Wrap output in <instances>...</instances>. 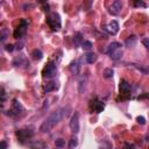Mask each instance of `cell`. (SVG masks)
Returning a JSON list of instances; mask_svg holds the SVG:
<instances>
[{"label": "cell", "instance_id": "obj_1", "mask_svg": "<svg viewBox=\"0 0 149 149\" xmlns=\"http://www.w3.org/2000/svg\"><path fill=\"white\" fill-rule=\"evenodd\" d=\"M64 111H65V108H58V110L51 112L46 118V120L42 122V125L40 126V132L41 133H49L59 121L62 120V118L64 115H67V113Z\"/></svg>", "mask_w": 149, "mask_h": 149}, {"label": "cell", "instance_id": "obj_2", "mask_svg": "<svg viewBox=\"0 0 149 149\" xmlns=\"http://www.w3.org/2000/svg\"><path fill=\"white\" fill-rule=\"evenodd\" d=\"M47 23L49 24V27L52 29V31L57 32L61 29V26H62V22H61V18L57 13H50L47 18Z\"/></svg>", "mask_w": 149, "mask_h": 149}, {"label": "cell", "instance_id": "obj_3", "mask_svg": "<svg viewBox=\"0 0 149 149\" xmlns=\"http://www.w3.org/2000/svg\"><path fill=\"white\" fill-rule=\"evenodd\" d=\"M70 129L73 134H77L79 132V113L78 112H75L70 119Z\"/></svg>", "mask_w": 149, "mask_h": 149}, {"label": "cell", "instance_id": "obj_4", "mask_svg": "<svg viewBox=\"0 0 149 149\" xmlns=\"http://www.w3.org/2000/svg\"><path fill=\"white\" fill-rule=\"evenodd\" d=\"M56 71H57L56 64L54 62H49L46 65V68L43 69V77L44 78H52L56 75Z\"/></svg>", "mask_w": 149, "mask_h": 149}, {"label": "cell", "instance_id": "obj_5", "mask_svg": "<svg viewBox=\"0 0 149 149\" xmlns=\"http://www.w3.org/2000/svg\"><path fill=\"white\" fill-rule=\"evenodd\" d=\"M119 23H118V21H115V20H112L107 26H104L103 27V29L105 32H107L108 34H111V35H116L118 34V32H119Z\"/></svg>", "mask_w": 149, "mask_h": 149}, {"label": "cell", "instance_id": "obj_6", "mask_svg": "<svg viewBox=\"0 0 149 149\" xmlns=\"http://www.w3.org/2000/svg\"><path fill=\"white\" fill-rule=\"evenodd\" d=\"M27 27H28V23L26 20H21L20 24L18 26V28L15 29V32H14V37L15 39H21L26 32H27Z\"/></svg>", "mask_w": 149, "mask_h": 149}, {"label": "cell", "instance_id": "obj_7", "mask_svg": "<svg viewBox=\"0 0 149 149\" xmlns=\"http://www.w3.org/2000/svg\"><path fill=\"white\" fill-rule=\"evenodd\" d=\"M121 10H122L121 1L120 0H114V1L112 3V5H111V7H110V13L112 15H119L120 12H121Z\"/></svg>", "mask_w": 149, "mask_h": 149}, {"label": "cell", "instance_id": "obj_8", "mask_svg": "<svg viewBox=\"0 0 149 149\" xmlns=\"http://www.w3.org/2000/svg\"><path fill=\"white\" fill-rule=\"evenodd\" d=\"M16 136L20 140V142L23 143L24 140H27V139L33 136V132L32 131H28V129H20V131L16 132Z\"/></svg>", "mask_w": 149, "mask_h": 149}, {"label": "cell", "instance_id": "obj_9", "mask_svg": "<svg viewBox=\"0 0 149 149\" xmlns=\"http://www.w3.org/2000/svg\"><path fill=\"white\" fill-rule=\"evenodd\" d=\"M70 71L72 75L75 76H78L79 75V71H80V64H79V61H77V59H75V61H72L70 63V67H69Z\"/></svg>", "mask_w": 149, "mask_h": 149}, {"label": "cell", "instance_id": "obj_10", "mask_svg": "<svg viewBox=\"0 0 149 149\" xmlns=\"http://www.w3.org/2000/svg\"><path fill=\"white\" fill-rule=\"evenodd\" d=\"M11 112H13V114H20V113L23 112V106L21 105L20 101H18L16 99H14L13 100V104H12V111Z\"/></svg>", "mask_w": 149, "mask_h": 149}, {"label": "cell", "instance_id": "obj_11", "mask_svg": "<svg viewBox=\"0 0 149 149\" xmlns=\"http://www.w3.org/2000/svg\"><path fill=\"white\" fill-rule=\"evenodd\" d=\"M119 90H120L121 95H128L131 92V85L126 80H121L120 85H119Z\"/></svg>", "mask_w": 149, "mask_h": 149}, {"label": "cell", "instance_id": "obj_12", "mask_svg": "<svg viewBox=\"0 0 149 149\" xmlns=\"http://www.w3.org/2000/svg\"><path fill=\"white\" fill-rule=\"evenodd\" d=\"M85 59H86V62L88 63V64H93L97 59H98V56H97V54H95V52H87L86 55H85Z\"/></svg>", "mask_w": 149, "mask_h": 149}, {"label": "cell", "instance_id": "obj_13", "mask_svg": "<svg viewBox=\"0 0 149 149\" xmlns=\"http://www.w3.org/2000/svg\"><path fill=\"white\" fill-rule=\"evenodd\" d=\"M121 48V44L119 43V42H112V43H110L108 44V47H107V49H106V52L110 55L111 52H113L114 50H116V49H120Z\"/></svg>", "mask_w": 149, "mask_h": 149}, {"label": "cell", "instance_id": "obj_14", "mask_svg": "<svg viewBox=\"0 0 149 149\" xmlns=\"http://www.w3.org/2000/svg\"><path fill=\"white\" fill-rule=\"evenodd\" d=\"M84 41H83V36H82V34L80 33H76L75 35H73V44H75V48H77V47H79V46H82V43H83Z\"/></svg>", "mask_w": 149, "mask_h": 149}, {"label": "cell", "instance_id": "obj_15", "mask_svg": "<svg viewBox=\"0 0 149 149\" xmlns=\"http://www.w3.org/2000/svg\"><path fill=\"white\" fill-rule=\"evenodd\" d=\"M121 56H122L121 48H120V49H116V50H114L113 52H111V54H110V57L113 59V61H118V59H120V58H121Z\"/></svg>", "mask_w": 149, "mask_h": 149}, {"label": "cell", "instance_id": "obj_16", "mask_svg": "<svg viewBox=\"0 0 149 149\" xmlns=\"http://www.w3.org/2000/svg\"><path fill=\"white\" fill-rule=\"evenodd\" d=\"M22 64H27V61H26V58L23 56H19V57L14 58V61H13L14 67H21Z\"/></svg>", "mask_w": 149, "mask_h": 149}, {"label": "cell", "instance_id": "obj_17", "mask_svg": "<svg viewBox=\"0 0 149 149\" xmlns=\"http://www.w3.org/2000/svg\"><path fill=\"white\" fill-rule=\"evenodd\" d=\"M57 87H58V86L56 85V83H55V82H50V83H48V84L44 86V92H47V93L52 92V91H55V90H56Z\"/></svg>", "mask_w": 149, "mask_h": 149}, {"label": "cell", "instance_id": "obj_18", "mask_svg": "<svg viewBox=\"0 0 149 149\" xmlns=\"http://www.w3.org/2000/svg\"><path fill=\"white\" fill-rule=\"evenodd\" d=\"M78 92L79 93H83L84 90H85V86H86V77H82L79 79V83H78Z\"/></svg>", "mask_w": 149, "mask_h": 149}, {"label": "cell", "instance_id": "obj_19", "mask_svg": "<svg viewBox=\"0 0 149 149\" xmlns=\"http://www.w3.org/2000/svg\"><path fill=\"white\" fill-rule=\"evenodd\" d=\"M32 56L34 59H36V61H41V59L43 58V54L40 49H34L33 52H32Z\"/></svg>", "mask_w": 149, "mask_h": 149}, {"label": "cell", "instance_id": "obj_20", "mask_svg": "<svg viewBox=\"0 0 149 149\" xmlns=\"http://www.w3.org/2000/svg\"><path fill=\"white\" fill-rule=\"evenodd\" d=\"M10 36V31L7 28H3L1 31H0V41L1 42H5V40Z\"/></svg>", "mask_w": 149, "mask_h": 149}, {"label": "cell", "instance_id": "obj_21", "mask_svg": "<svg viewBox=\"0 0 149 149\" xmlns=\"http://www.w3.org/2000/svg\"><path fill=\"white\" fill-rule=\"evenodd\" d=\"M95 110H96V112L97 113H100V112H103V110H104V107H105V105H104V103H101V101H99V100H95Z\"/></svg>", "mask_w": 149, "mask_h": 149}, {"label": "cell", "instance_id": "obj_22", "mask_svg": "<svg viewBox=\"0 0 149 149\" xmlns=\"http://www.w3.org/2000/svg\"><path fill=\"white\" fill-rule=\"evenodd\" d=\"M135 43H136V37L133 35V36H129L127 40H126V46L128 47V48H131V47H134L135 46Z\"/></svg>", "mask_w": 149, "mask_h": 149}, {"label": "cell", "instance_id": "obj_23", "mask_svg": "<svg viewBox=\"0 0 149 149\" xmlns=\"http://www.w3.org/2000/svg\"><path fill=\"white\" fill-rule=\"evenodd\" d=\"M113 75H114V71H113V69L112 68H106L105 70H104V77L105 78H112L113 77Z\"/></svg>", "mask_w": 149, "mask_h": 149}, {"label": "cell", "instance_id": "obj_24", "mask_svg": "<svg viewBox=\"0 0 149 149\" xmlns=\"http://www.w3.org/2000/svg\"><path fill=\"white\" fill-rule=\"evenodd\" d=\"M92 42L91 41H84L83 43H82V48L84 49V50H86V51H88V50H91L92 49Z\"/></svg>", "mask_w": 149, "mask_h": 149}, {"label": "cell", "instance_id": "obj_25", "mask_svg": "<svg viewBox=\"0 0 149 149\" xmlns=\"http://www.w3.org/2000/svg\"><path fill=\"white\" fill-rule=\"evenodd\" d=\"M55 146L58 147V148L65 147V140H63V139H57V140L55 141Z\"/></svg>", "mask_w": 149, "mask_h": 149}, {"label": "cell", "instance_id": "obj_26", "mask_svg": "<svg viewBox=\"0 0 149 149\" xmlns=\"http://www.w3.org/2000/svg\"><path fill=\"white\" fill-rule=\"evenodd\" d=\"M78 146V139L75 136V137H71L70 142H69V147L70 148H76Z\"/></svg>", "mask_w": 149, "mask_h": 149}, {"label": "cell", "instance_id": "obj_27", "mask_svg": "<svg viewBox=\"0 0 149 149\" xmlns=\"http://www.w3.org/2000/svg\"><path fill=\"white\" fill-rule=\"evenodd\" d=\"M136 121H137L140 125H144V124H146V119H144L143 116H137V118H136Z\"/></svg>", "mask_w": 149, "mask_h": 149}, {"label": "cell", "instance_id": "obj_28", "mask_svg": "<svg viewBox=\"0 0 149 149\" xmlns=\"http://www.w3.org/2000/svg\"><path fill=\"white\" fill-rule=\"evenodd\" d=\"M142 44H143L147 49H149V39H147V37L143 39V40H142Z\"/></svg>", "mask_w": 149, "mask_h": 149}, {"label": "cell", "instance_id": "obj_29", "mask_svg": "<svg viewBox=\"0 0 149 149\" xmlns=\"http://www.w3.org/2000/svg\"><path fill=\"white\" fill-rule=\"evenodd\" d=\"M5 100H6V92H5V88H3L1 90V101L5 103Z\"/></svg>", "mask_w": 149, "mask_h": 149}, {"label": "cell", "instance_id": "obj_30", "mask_svg": "<svg viewBox=\"0 0 149 149\" xmlns=\"http://www.w3.org/2000/svg\"><path fill=\"white\" fill-rule=\"evenodd\" d=\"M5 49H6V50H7V51H13V50H14V49H15V47H14V46H13V44H7V46H6V48H5Z\"/></svg>", "mask_w": 149, "mask_h": 149}, {"label": "cell", "instance_id": "obj_31", "mask_svg": "<svg viewBox=\"0 0 149 149\" xmlns=\"http://www.w3.org/2000/svg\"><path fill=\"white\" fill-rule=\"evenodd\" d=\"M1 149H7V143L5 141H1V147H0Z\"/></svg>", "mask_w": 149, "mask_h": 149}, {"label": "cell", "instance_id": "obj_32", "mask_svg": "<svg viewBox=\"0 0 149 149\" xmlns=\"http://www.w3.org/2000/svg\"><path fill=\"white\" fill-rule=\"evenodd\" d=\"M22 47H23V43H22V42H20V43H18V44H16V47H15V49H18V50H20V49H22Z\"/></svg>", "mask_w": 149, "mask_h": 149}, {"label": "cell", "instance_id": "obj_33", "mask_svg": "<svg viewBox=\"0 0 149 149\" xmlns=\"http://www.w3.org/2000/svg\"><path fill=\"white\" fill-rule=\"evenodd\" d=\"M125 147H131V148H134V146H133V144H129V143H126V144H125Z\"/></svg>", "mask_w": 149, "mask_h": 149}]
</instances>
